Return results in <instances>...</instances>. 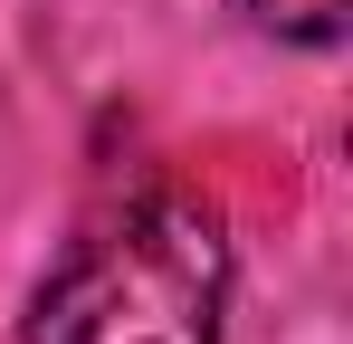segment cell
Listing matches in <instances>:
<instances>
[{
  "mask_svg": "<svg viewBox=\"0 0 353 344\" xmlns=\"http://www.w3.org/2000/svg\"><path fill=\"white\" fill-rule=\"evenodd\" d=\"M230 229L201 191L153 182L67 239L29 296V344H220Z\"/></svg>",
  "mask_w": 353,
  "mask_h": 344,
  "instance_id": "obj_1",
  "label": "cell"
},
{
  "mask_svg": "<svg viewBox=\"0 0 353 344\" xmlns=\"http://www.w3.org/2000/svg\"><path fill=\"white\" fill-rule=\"evenodd\" d=\"M258 39H287V48H334L344 39V0H230Z\"/></svg>",
  "mask_w": 353,
  "mask_h": 344,
  "instance_id": "obj_2",
  "label": "cell"
}]
</instances>
